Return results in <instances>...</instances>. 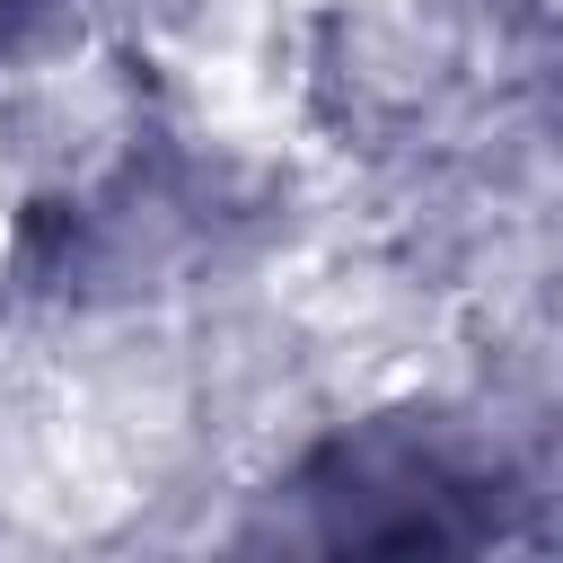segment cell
<instances>
[{"mask_svg": "<svg viewBox=\"0 0 563 563\" xmlns=\"http://www.w3.org/2000/svg\"><path fill=\"white\" fill-rule=\"evenodd\" d=\"M528 475L449 413H378L308 449L282 484V528L290 545L317 554H475L510 537L528 510ZM545 528V519H537Z\"/></svg>", "mask_w": 563, "mask_h": 563, "instance_id": "cell-1", "label": "cell"}]
</instances>
